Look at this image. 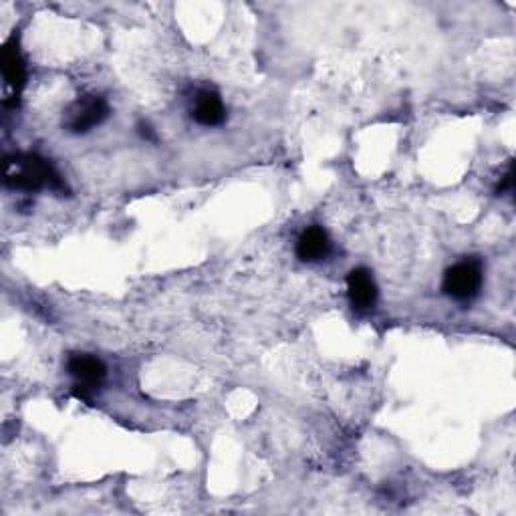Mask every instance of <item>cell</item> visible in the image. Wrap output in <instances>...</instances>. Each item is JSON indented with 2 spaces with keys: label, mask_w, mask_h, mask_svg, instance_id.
<instances>
[{
  "label": "cell",
  "mask_w": 516,
  "mask_h": 516,
  "mask_svg": "<svg viewBox=\"0 0 516 516\" xmlns=\"http://www.w3.org/2000/svg\"><path fill=\"white\" fill-rule=\"evenodd\" d=\"M5 182L14 190L37 192L41 188H63V180L57 174L49 161L32 153H14L6 158L5 163Z\"/></svg>",
  "instance_id": "6da1fadb"
},
{
  "label": "cell",
  "mask_w": 516,
  "mask_h": 516,
  "mask_svg": "<svg viewBox=\"0 0 516 516\" xmlns=\"http://www.w3.org/2000/svg\"><path fill=\"white\" fill-rule=\"evenodd\" d=\"M483 264L476 258H466V261L456 263L450 266L444 274L442 289L446 295L460 303H468L475 297H478L480 289H483Z\"/></svg>",
  "instance_id": "7a4b0ae2"
},
{
  "label": "cell",
  "mask_w": 516,
  "mask_h": 516,
  "mask_svg": "<svg viewBox=\"0 0 516 516\" xmlns=\"http://www.w3.org/2000/svg\"><path fill=\"white\" fill-rule=\"evenodd\" d=\"M109 115L107 101L99 96L79 97L65 111V127L71 134H88L101 125Z\"/></svg>",
  "instance_id": "3957f363"
},
{
  "label": "cell",
  "mask_w": 516,
  "mask_h": 516,
  "mask_svg": "<svg viewBox=\"0 0 516 516\" xmlns=\"http://www.w3.org/2000/svg\"><path fill=\"white\" fill-rule=\"evenodd\" d=\"M67 369H69V373L75 377L77 390H81L79 398L85 395L88 390H93V387L101 385V382L106 380V375H107V369L106 365H103V361H99L97 357H91V355H73L67 361Z\"/></svg>",
  "instance_id": "277c9868"
},
{
  "label": "cell",
  "mask_w": 516,
  "mask_h": 516,
  "mask_svg": "<svg viewBox=\"0 0 516 516\" xmlns=\"http://www.w3.org/2000/svg\"><path fill=\"white\" fill-rule=\"evenodd\" d=\"M347 295L355 311H369L377 300V287L367 269H354L347 274Z\"/></svg>",
  "instance_id": "5b68a950"
},
{
  "label": "cell",
  "mask_w": 516,
  "mask_h": 516,
  "mask_svg": "<svg viewBox=\"0 0 516 516\" xmlns=\"http://www.w3.org/2000/svg\"><path fill=\"white\" fill-rule=\"evenodd\" d=\"M192 117L200 125L214 127L220 125L226 119L225 103L214 91H198L192 106Z\"/></svg>",
  "instance_id": "8992f818"
},
{
  "label": "cell",
  "mask_w": 516,
  "mask_h": 516,
  "mask_svg": "<svg viewBox=\"0 0 516 516\" xmlns=\"http://www.w3.org/2000/svg\"><path fill=\"white\" fill-rule=\"evenodd\" d=\"M331 243L327 232L319 226L307 228L297 240V256L303 263H319L329 254Z\"/></svg>",
  "instance_id": "52a82bcc"
},
{
  "label": "cell",
  "mask_w": 516,
  "mask_h": 516,
  "mask_svg": "<svg viewBox=\"0 0 516 516\" xmlns=\"http://www.w3.org/2000/svg\"><path fill=\"white\" fill-rule=\"evenodd\" d=\"M3 73L8 88L19 96L24 81H27V67H24L19 47H14L13 42H8L3 51Z\"/></svg>",
  "instance_id": "ba28073f"
},
{
  "label": "cell",
  "mask_w": 516,
  "mask_h": 516,
  "mask_svg": "<svg viewBox=\"0 0 516 516\" xmlns=\"http://www.w3.org/2000/svg\"><path fill=\"white\" fill-rule=\"evenodd\" d=\"M512 186H514V171H512V166H509V171H506V176L502 178V182L498 184L496 192H498V194H504V192L512 190Z\"/></svg>",
  "instance_id": "9c48e42d"
},
{
  "label": "cell",
  "mask_w": 516,
  "mask_h": 516,
  "mask_svg": "<svg viewBox=\"0 0 516 516\" xmlns=\"http://www.w3.org/2000/svg\"><path fill=\"white\" fill-rule=\"evenodd\" d=\"M140 134L145 137V140H152V142L156 140V135H153V132H152V127H150V125H143V124H142V125H140Z\"/></svg>",
  "instance_id": "30bf717a"
}]
</instances>
